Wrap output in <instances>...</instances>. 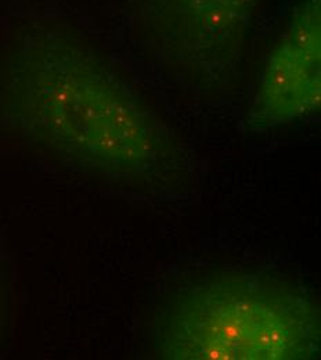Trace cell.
Instances as JSON below:
<instances>
[{
  "label": "cell",
  "instance_id": "obj_1",
  "mask_svg": "<svg viewBox=\"0 0 321 360\" xmlns=\"http://www.w3.org/2000/svg\"><path fill=\"white\" fill-rule=\"evenodd\" d=\"M38 47L30 91L47 135L115 167H141L172 148L166 127L110 65L60 39Z\"/></svg>",
  "mask_w": 321,
  "mask_h": 360
},
{
  "label": "cell",
  "instance_id": "obj_2",
  "mask_svg": "<svg viewBox=\"0 0 321 360\" xmlns=\"http://www.w3.org/2000/svg\"><path fill=\"white\" fill-rule=\"evenodd\" d=\"M301 301L211 291L178 321L176 358L281 359L309 349L313 331Z\"/></svg>",
  "mask_w": 321,
  "mask_h": 360
},
{
  "label": "cell",
  "instance_id": "obj_3",
  "mask_svg": "<svg viewBox=\"0 0 321 360\" xmlns=\"http://www.w3.org/2000/svg\"><path fill=\"white\" fill-rule=\"evenodd\" d=\"M321 0H302L288 18L262 71L254 122L275 127L320 105Z\"/></svg>",
  "mask_w": 321,
  "mask_h": 360
},
{
  "label": "cell",
  "instance_id": "obj_4",
  "mask_svg": "<svg viewBox=\"0 0 321 360\" xmlns=\"http://www.w3.org/2000/svg\"><path fill=\"white\" fill-rule=\"evenodd\" d=\"M261 0H136L141 34L192 57L223 56L247 34Z\"/></svg>",
  "mask_w": 321,
  "mask_h": 360
}]
</instances>
